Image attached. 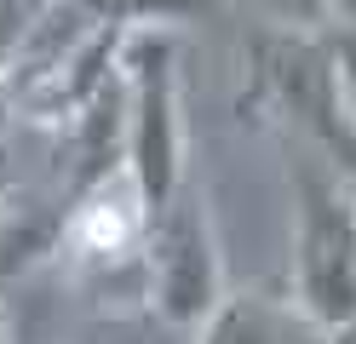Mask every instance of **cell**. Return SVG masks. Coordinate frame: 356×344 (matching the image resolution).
Here are the masks:
<instances>
[{
    "label": "cell",
    "instance_id": "6da1fadb",
    "mask_svg": "<svg viewBox=\"0 0 356 344\" xmlns=\"http://www.w3.org/2000/svg\"><path fill=\"white\" fill-rule=\"evenodd\" d=\"M287 298L322 327H356V183L310 144L287 149Z\"/></svg>",
    "mask_w": 356,
    "mask_h": 344
},
{
    "label": "cell",
    "instance_id": "7a4b0ae2",
    "mask_svg": "<svg viewBox=\"0 0 356 344\" xmlns=\"http://www.w3.org/2000/svg\"><path fill=\"white\" fill-rule=\"evenodd\" d=\"M121 86H127V178L138 183L149 213L184 190V81H178V29L149 23V29L121 35Z\"/></svg>",
    "mask_w": 356,
    "mask_h": 344
},
{
    "label": "cell",
    "instance_id": "3957f363",
    "mask_svg": "<svg viewBox=\"0 0 356 344\" xmlns=\"http://www.w3.org/2000/svg\"><path fill=\"white\" fill-rule=\"evenodd\" d=\"M144 259H149V298L172 327H202L213 304L225 298V259H218L213 213L207 195L190 183L161 213H149Z\"/></svg>",
    "mask_w": 356,
    "mask_h": 344
},
{
    "label": "cell",
    "instance_id": "277c9868",
    "mask_svg": "<svg viewBox=\"0 0 356 344\" xmlns=\"http://www.w3.org/2000/svg\"><path fill=\"white\" fill-rule=\"evenodd\" d=\"M195 344H333V327L305 316L287 293H225L195 327Z\"/></svg>",
    "mask_w": 356,
    "mask_h": 344
},
{
    "label": "cell",
    "instance_id": "5b68a950",
    "mask_svg": "<svg viewBox=\"0 0 356 344\" xmlns=\"http://www.w3.org/2000/svg\"><path fill=\"white\" fill-rule=\"evenodd\" d=\"M86 12L121 29H149V23H178L184 12H207V0H86Z\"/></svg>",
    "mask_w": 356,
    "mask_h": 344
},
{
    "label": "cell",
    "instance_id": "8992f818",
    "mask_svg": "<svg viewBox=\"0 0 356 344\" xmlns=\"http://www.w3.org/2000/svg\"><path fill=\"white\" fill-rule=\"evenodd\" d=\"M322 40H327V58H333V81H339L345 121L356 126V23H327Z\"/></svg>",
    "mask_w": 356,
    "mask_h": 344
},
{
    "label": "cell",
    "instance_id": "52a82bcc",
    "mask_svg": "<svg viewBox=\"0 0 356 344\" xmlns=\"http://www.w3.org/2000/svg\"><path fill=\"white\" fill-rule=\"evenodd\" d=\"M276 12L287 29H327L333 23V0H276Z\"/></svg>",
    "mask_w": 356,
    "mask_h": 344
},
{
    "label": "cell",
    "instance_id": "ba28073f",
    "mask_svg": "<svg viewBox=\"0 0 356 344\" xmlns=\"http://www.w3.org/2000/svg\"><path fill=\"white\" fill-rule=\"evenodd\" d=\"M333 23H356V0H333Z\"/></svg>",
    "mask_w": 356,
    "mask_h": 344
},
{
    "label": "cell",
    "instance_id": "9c48e42d",
    "mask_svg": "<svg viewBox=\"0 0 356 344\" xmlns=\"http://www.w3.org/2000/svg\"><path fill=\"white\" fill-rule=\"evenodd\" d=\"M0 344H12V327H6V316H0Z\"/></svg>",
    "mask_w": 356,
    "mask_h": 344
}]
</instances>
